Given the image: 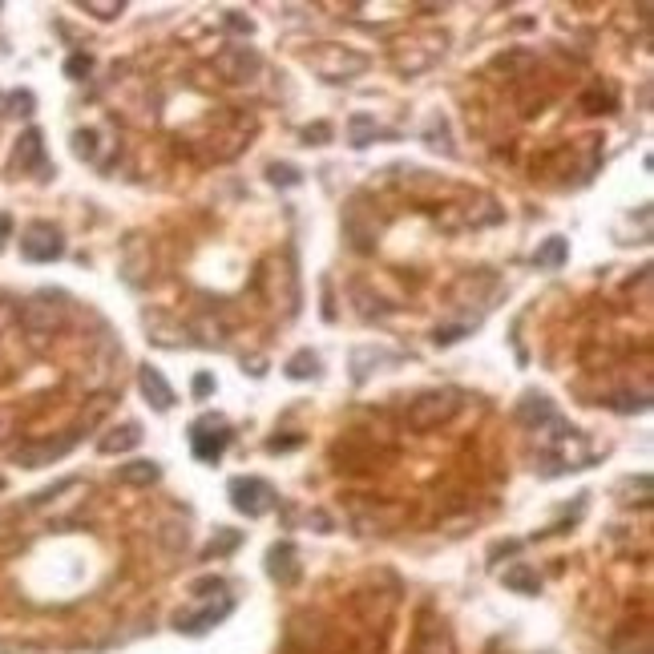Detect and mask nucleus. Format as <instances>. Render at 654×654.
Wrapping results in <instances>:
<instances>
[{
    "instance_id": "f257e3e1",
    "label": "nucleus",
    "mask_w": 654,
    "mask_h": 654,
    "mask_svg": "<svg viewBox=\"0 0 654 654\" xmlns=\"http://www.w3.org/2000/svg\"><path fill=\"white\" fill-rule=\"evenodd\" d=\"M461 408V396L441 388V392H420L416 400L408 404V412H404V428H412V433H428V428H441L449 425L453 416H457Z\"/></svg>"
},
{
    "instance_id": "f03ea898",
    "label": "nucleus",
    "mask_w": 654,
    "mask_h": 654,
    "mask_svg": "<svg viewBox=\"0 0 654 654\" xmlns=\"http://www.w3.org/2000/svg\"><path fill=\"white\" fill-rule=\"evenodd\" d=\"M307 65L323 77V81H351L368 69V57L356 53V49H343V45H320L315 53H307Z\"/></svg>"
},
{
    "instance_id": "7ed1b4c3",
    "label": "nucleus",
    "mask_w": 654,
    "mask_h": 654,
    "mask_svg": "<svg viewBox=\"0 0 654 654\" xmlns=\"http://www.w3.org/2000/svg\"><path fill=\"white\" fill-rule=\"evenodd\" d=\"M21 323L29 335H53L65 327V304L61 295H49V291H41V295H33L29 304L21 307Z\"/></svg>"
},
{
    "instance_id": "20e7f679",
    "label": "nucleus",
    "mask_w": 654,
    "mask_h": 654,
    "mask_svg": "<svg viewBox=\"0 0 654 654\" xmlns=\"http://www.w3.org/2000/svg\"><path fill=\"white\" fill-rule=\"evenodd\" d=\"M227 493H230V505L238 513H247V518H263V513L275 509V489L263 477H235L227 485Z\"/></svg>"
},
{
    "instance_id": "39448f33",
    "label": "nucleus",
    "mask_w": 654,
    "mask_h": 654,
    "mask_svg": "<svg viewBox=\"0 0 654 654\" xmlns=\"http://www.w3.org/2000/svg\"><path fill=\"white\" fill-rule=\"evenodd\" d=\"M259 69H263V57L255 53L251 45H227L222 53H214V73H219L222 81H230V85L251 81Z\"/></svg>"
},
{
    "instance_id": "423d86ee",
    "label": "nucleus",
    "mask_w": 654,
    "mask_h": 654,
    "mask_svg": "<svg viewBox=\"0 0 654 654\" xmlns=\"http://www.w3.org/2000/svg\"><path fill=\"white\" fill-rule=\"evenodd\" d=\"M21 255L29 263H53L65 255V238L57 227H49V222H33L29 230H24L21 238Z\"/></svg>"
},
{
    "instance_id": "0eeeda50",
    "label": "nucleus",
    "mask_w": 654,
    "mask_h": 654,
    "mask_svg": "<svg viewBox=\"0 0 654 654\" xmlns=\"http://www.w3.org/2000/svg\"><path fill=\"white\" fill-rule=\"evenodd\" d=\"M408 654H457V647H453V631L436 614H420Z\"/></svg>"
},
{
    "instance_id": "6e6552de",
    "label": "nucleus",
    "mask_w": 654,
    "mask_h": 654,
    "mask_svg": "<svg viewBox=\"0 0 654 654\" xmlns=\"http://www.w3.org/2000/svg\"><path fill=\"white\" fill-rule=\"evenodd\" d=\"M77 436H81V428H69L65 436H57V441H41V444H24L21 453H16V464L21 469H45V464L61 461L69 449L77 444Z\"/></svg>"
},
{
    "instance_id": "1a4fd4ad",
    "label": "nucleus",
    "mask_w": 654,
    "mask_h": 654,
    "mask_svg": "<svg viewBox=\"0 0 654 654\" xmlns=\"http://www.w3.org/2000/svg\"><path fill=\"white\" fill-rule=\"evenodd\" d=\"M351 606H356V614L364 618L368 631H376V626H384V622L392 618L396 593H384V590H360L356 598H351Z\"/></svg>"
},
{
    "instance_id": "9d476101",
    "label": "nucleus",
    "mask_w": 654,
    "mask_h": 654,
    "mask_svg": "<svg viewBox=\"0 0 654 654\" xmlns=\"http://www.w3.org/2000/svg\"><path fill=\"white\" fill-rule=\"evenodd\" d=\"M266 574H271L279 586H295L299 582V554H295V546L291 541H279V546H271L266 549Z\"/></svg>"
},
{
    "instance_id": "9b49d317",
    "label": "nucleus",
    "mask_w": 654,
    "mask_h": 654,
    "mask_svg": "<svg viewBox=\"0 0 654 654\" xmlns=\"http://www.w3.org/2000/svg\"><path fill=\"white\" fill-rule=\"evenodd\" d=\"M137 384H142V396H145V400H150L158 412H170V408H174V388L166 384V376H162L158 368L145 364L142 372H137Z\"/></svg>"
},
{
    "instance_id": "f8f14e48",
    "label": "nucleus",
    "mask_w": 654,
    "mask_h": 654,
    "mask_svg": "<svg viewBox=\"0 0 654 654\" xmlns=\"http://www.w3.org/2000/svg\"><path fill=\"white\" fill-rule=\"evenodd\" d=\"M13 166L16 170H49L45 166V137H41V130H24L21 134V142H16V150H13Z\"/></svg>"
},
{
    "instance_id": "ddd939ff",
    "label": "nucleus",
    "mask_w": 654,
    "mask_h": 654,
    "mask_svg": "<svg viewBox=\"0 0 654 654\" xmlns=\"http://www.w3.org/2000/svg\"><path fill=\"white\" fill-rule=\"evenodd\" d=\"M518 420H521L525 428L554 425V420H557V412H554V400H549V396H541V392H529V396H521V404H518Z\"/></svg>"
},
{
    "instance_id": "4468645a",
    "label": "nucleus",
    "mask_w": 654,
    "mask_h": 654,
    "mask_svg": "<svg viewBox=\"0 0 654 654\" xmlns=\"http://www.w3.org/2000/svg\"><path fill=\"white\" fill-rule=\"evenodd\" d=\"M230 610H235V602H230V598H222L219 606H202V610H198V614H186V618L178 614V631H182V634H206V631H210V626H219L222 618L230 614Z\"/></svg>"
},
{
    "instance_id": "2eb2a0df",
    "label": "nucleus",
    "mask_w": 654,
    "mask_h": 654,
    "mask_svg": "<svg viewBox=\"0 0 654 654\" xmlns=\"http://www.w3.org/2000/svg\"><path fill=\"white\" fill-rule=\"evenodd\" d=\"M191 444H194L198 461H219L222 453H227V444H230V433L222 425L214 428V433H206V428H191Z\"/></svg>"
},
{
    "instance_id": "dca6fc26",
    "label": "nucleus",
    "mask_w": 654,
    "mask_h": 654,
    "mask_svg": "<svg viewBox=\"0 0 654 654\" xmlns=\"http://www.w3.org/2000/svg\"><path fill=\"white\" fill-rule=\"evenodd\" d=\"M142 444V428L137 425H122V428H109L106 436L98 441V449L106 453V457H117V453H130Z\"/></svg>"
},
{
    "instance_id": "f3484780",
    "label": "nucleus",
    "mask_w": 654,
    "mask_h": 654,
    "mask_svg": "<svg viewBox=\"0 0 654 654\" xmlns=\"http://www.w3.org/2000/svg\"><path fill=\"white\" fill-rule=\"evenodd\" d=\"M158 477H162L158 461H130L117 469V481L130 489H150V485H158Z\"/></svg>"
},
{
    "instance_id": "a211bd4d",
    "label": "nucleus",
    "mask_w": 654,
    "mask_h": 654,
    "mask_svg": "<svg viewBox=\"0 0 654 654\" xmlns=\"http://www.w3.org/2000/svg\"><path fill=\"white\" fill-rule=\"evenodd\" d=\"M565 259H570V243H565V238H546V243L537 247V255H533V263H537L541 271H557Z\"/></svg>"
},
{
    "instance_id": "6ab92c4d",
    "label": "nucleus",
    "mask_w": 654,
    "mask_h": 654,
    "mask_svg": "<svg viewBox=\"0 0 654 654\" xmlns=\"http://www.w3.org/2000/svg\"><path fill=\"white\" fill-rule=\"evenodd\" d=\"M501 582H505V586H509L513 593H525V598H529V593H537V590H541V578H537V574H533V570H529V565H525V562L509 565V570H505V578H501Z\"/></svg>"
},
{
    "instance_id": "aec40b11",
    "label": "nucleus",
    "mask_w": 654,
    "mask_h": 654,
    "mask_svg": "<svg viewBox=\"0 0 654 654\" xmlns=\"http://www.w3.org/2000/svg\"><path fill=\"white\" fill-rule=\"evenodd\" d=\"M606 408H614V412H622V416H631V412H647L650 408V400H647V392H614V396H606Z\"/></svg>"
},
{
    "instance_id": "412c9836",
    "label": "nucleus",
    "mask_w": 654,
    "mask_h": 654,
    "mask_svg": "<svg viewBox=\"0 0 654 654\" xmlns=\"http://www.w3.org/2000/svg\"><path fill=\"white\" fill-rule=\"evenodd\" d=\"M315 372H320V356H315V351H295V356L287 360V376H291V380H312Z\"/></svg>"
},
{
    "instance_id": "4be33fe9",
    "label": "nucleus",
    "mask_w": 654,
    "mask_h": 654,
    "mask_svg": "<svg viewBox=\"0 0 654 654\" xmlns=\"http://www.w3.org/2000/svg\"><path fill=\"white\" fill-rule=\"evenodd\" d=\"M238 541H243V533H238V529H219V533H214V541L206 546V557H227V554H235Z\"/></svg>"
},
{
    "instance_id": "5701e85b",
    "label": "nucleus",
    "mask_w": 654,
    "mask_h": 654,
    "mask_svg": "<svg viewBox=\"0 0 654 654\" xmlns=\"http://www.w3.org/2000/svg\"><path fill=\"white\" fill-rule=\"evenodd\" d=\"M376 137H380V130H376V122L368 114H356L351 117V145H356V150H364L368 142H376Z\"/></svg>"
},
{
    "instance_id": "b1692460",
    "label": "nucleus",
    "mask_w": 654,
    "mask_h": 654,
    "mask_svg": "<svg viewBox=\"0 0 654 654\" xmlns=\"http://www.w3.org/2000/svg\"><path fill=\"white\" fill-rule=\"evenodd\" d=\"M158 541L170 549V554H178V549H186V541H191V533H186V525H178V521H166L158 529Z\"/></svg>"
},
{
    "instance_id": "393cba45",
    "label": "nucleus",
    "mask_w": 654,
    "mask_h": 654,
    "mask_svg": "<svg viewBox=\"0 0 654 654\" xmlns=\"http://www.w3.org/2000/svg\"><path fill=\"white\" fill-rule=\"evenodd\" d=\"M85 13H93L98 21H114V16H122L126 13V5L122 0H85Z\"/></svg>"
},
{
    "instance_id": "a878e982",
    "label": "nucleus",
    "mask_w": 654,
    "mask_h": 654,
    "mask_svg": "<svg viewBox=\"0 0 654 654\" xmlns=\"http://www.w3.org/2000/svg\"><path fill=\"white\" fill-rule=\"evenodd\" d=\"M89 73H93V57L89 53H73L65 61V77H73V81H85Z\"/></svg>"
},
{
    "instance_id": "bb28decb",
    "label": "nucleus",
    "mask_w": 654,
    "mask_h": 654,
    "mask_svg": "<svg viewBox=\"0 0 654 654\" xmlns=\"http://www.w3.org/2000/svg\"><path fill=\"white\" fill-rule=\"evenodd\" d=\"M582 109H586V114H610V109H614V98H610V93H586V98H582Z\"/></svg>"
},
{
    "instance_id": "cd10ccee",
    "label": "nucleus",
    "mask_w": 654,
    "mask_h": 654,
    "mask_svg": "<svg viewBox=\"0 0 654 654\" xmlns=\"http://www.w3.org/2000/svg\"><path fill=\"white\" fill-rule=\"evenodd\" d=\"M266 174H271V182H275V186H299V182H304L295 166H279V162H275V166L266 170Z\"/></svg>"
},
{
    "instance_id": "c85d7f7f",
    "label": "nucleus",
    "mask_w": 654,
    "mask_h": 654,
    "mask_svg": "<svg viewBox=\"0 0 654 654\" xmlns=\"http://www.w3.org/2000/svg\"><path fill=\"white\" fill-rule=\"evenodd\" d=\"M8 114H33V93L29 89L8 93Z\"/></svg>"
},
{
    "instance_id": "c756f323",
    "label": "nucleus",
    "mask_w": 654,
    "mask_h": 654,
    "mask_svg": "<svg viewBox=\"0 0 654 654\" xmlns=\"http://www.w3.org/2000/svg\"><path fill=\"white\" fill-rule=\"evenodd\" d=\"M93 142H98V137H93V130H81L73 137V150H77V158H93Z\"/></svg>"
},
{
    "instance_id": "7c9ffc66",
    "label": "nucleus",
    "mask_w": 654,
    "mask_h": 654,
    "mask_svg": "<svg viewBox=\"0 0 654 654\" xmlns=\"http://www.w3.org/2000/svg\"><path fill=\"white\" fill-rule=\"evenodd\" d=\"M304 137H307V145H323L327 137H332V126H327V122H315V126H307V130H304Z\"/></svg>"
},
{
    "instance_id": "2f4dec72",
    "label": "nucleus",
    "mask_w": 654,
    "mask_h": 654,
    "mask_svg": "<svg viewBox=\"0 0 654 654\" xmlns=\"http://www.w3.org/2000/svg\"><path fill=\"white\" fill-rule=\"evenodd\" d=\"M461 335H464V327H436L433 340H436V348H449V343H457Z\"/></svg>"
},
{
    "instance_id": "473e14b6",
    "label": "nucleus",
    "mask_w": 654,
    "mask_h": 654,
    "mask_svg": "<svg viewBox=\"0 0 654 654\" xmlns=\"http://www.w3.org/2000/svg\"><path fill=\"white\" fill-rule=\"evenodd\" d=\"M16 433V412L13 408H0V444Z\"/></svg>"
},
{
    "instance_id": "72a5a7b5",
    "label": "nucleus",
    "mask_w": 654,
    "mask_h": 654,
    "mask_svg": "<svg viewBox=\"0 0 654 654\" xmlns=\"http://www.w3.org/2000/svg\"><path fill=\"white\" fill-rule=\"evenodd\" d=\"M227 24H230L235 33H243V37H251V33H255L251 16H243V13H227Z\"/></svg>"
},
{
    "instance_id": "f704fd0d",
    "label": "nucleus",
    "mask_w": 654,
    "mask_h": 654,
    "mask_svg": "<svg viewBox=\"0 0 654 654\" xmlns=\"http://www.w3.org/2000/svg\"><path fill=\"white\" fill-rule=\"evenodd\" d=\"M222 590V578H202V582H194L191 593H198V598H206V593H219Z\"/></svg>"
},
{
    "instance_id": "c9c22d12",
    "label": "nucleus",
    "mask_w": 654,
    "mask_h": 654,
    "mask_svg": "<svg viewBox=\"0 0 654 654\" xmlns=\"http://www.w3.org/2000/svg\"><path fill=\"white\" fill-rule=\"evenodd\" d=\"M210 392H214V376L198 372V376H194V396H198V400H206Z\"/></svg>"
},
{
    "instance_id": "e433bc0d",
    "label": "nucleus",
    "mask_w": 654,
    "mask_h": 654,
    "mask_svg": "<svg viewBox=\"0 0 654 654\" xmlns=\"http://www.w3.org/2000/svg\"><path fill=\"white\" fill-rule=\"evenodd\" d=\"M299 444V436H271V441H266V449L271 453H287V449H295Z\"/></svg>"
},
{
    "instance_id": "4c0bfd02",
    "label": "nucleus",
    "mask_w": 654,
    "mask_h": 654,
    "mask_svg": "<svg viewBox=\"0 0 654 654\" xmlns=\"http://www.w3.org/2000/svg\"><path fill=\"white\" fill-rule=\"evenodd\" d=\"M8 227H13V222H8V214H0V243H5V235H8Z\"/></svg>"
},
{
    "instance_id": "58836bf2",
    "label": "nucleus",
    "mask_w": 654,
    "mask_h": 654,
    "mask_svg": "<svg viewBox=\"0 0 654 654\" xmlns=\"http://www.w3.org/2000/svg\"><path fill=\"white\" fill-rule=\"evenodd\" d=\"M0 493H5V477H0Z\"/></svg>"
}]
</instances>
